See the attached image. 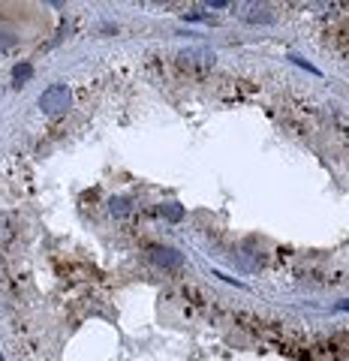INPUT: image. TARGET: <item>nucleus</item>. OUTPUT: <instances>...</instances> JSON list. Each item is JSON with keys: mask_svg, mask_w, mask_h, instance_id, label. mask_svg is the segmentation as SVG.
Instances as JSON below:
<instances>
[{"mask_svg": "<svg viewBox=\"0 0 349 361\" xmlns=\"http://www.w3.org/2000/svg\"><path fill=\"white\" fill-rule=\"evenodd\" d=\"M40 109L49 111V115H60V111L70 109V88L66 85H51L42 90L40 96Z\"/></svg>", "mask_w": 349, "mask_h": 361, "instance_id": "obj_1", "label": "nucleus"}, {"mask_svg": "<svg viewBox=\"0 0 349 361\" xmlns=\"http://www.w3.org/2000/svg\"><path fill=\"white\" fill-rule=\"evenodd\" d=\"M151 259H154L160 268H172V271L184 265V256L178 250H169V247H151Z\"/></svg>", "mask_w": 349, "mask_h": 361, "instance_id": "obj_2", "label": "nucleus"}, {"mask_svg": "<svg viewBox=\"0 0 349 361\" xmlns=\"http://www.w3.org/2000/svg\"><path fill=\"white\" fill-rule=\"evenodd\" d=\"M30 75H34V66H30V64H18V66H15V70H12V79H15V85H25V81L30 79Z\"/></svg>", "mask_w": 349, "mask_h": 361, "instance_id": "obj_3", "label": "nucleus"}, {"mask_svg": "<svg viewBox=\"0 0 349 361\" xmlns=\"http://www.w3.org/2000/svg\"><path fill=\"white\" fill-rule=\"evenodd\" d=\"M160 211H163V217H166V220H181V217H184V211H181V205H174V202H169V205H163Z\"/></svg>", "mask_w": 349, "mask_h": 361, "instance_id": "obj_4", "label": "nucleus"}, {"mask_svg": "<svg viewBox=\"0 0 349 361\" xmlns=\"http://www.w3.org/2000/svg\"><path fill=\"white\" fill-rule=\"evenodd\" d=\"M109 208H112V214H127V211H130V202H127V199H112L109 202Z\"/></svg>", "mask_w": 349, "mask_h": 361, "instance_id": "obj_5", "label": "nucleus"}, {"mask_svg": "<svg viewBox=\"0 0 349 361\" xmlns=\"http://www.w3.org/2000/svg\"><path fill=\"white\" fill-rule=\"evenodd\" d=\"M247 21H271V15H268V10H265V6H262V10H256V6H253V10H250V15H247Z\"/></svg>", "mask_w": 349, "mask_h": 361, "instance_id": "obj_6", "label": "nucleus"}, {"mask_svg": "<svg viewBox=\"0 0 349 361\" xmlns=\"http://www.w3.org/2000/svg\"><path fill=\"white\" fill-rule=\"evenodd\" d=\"M10 45H15V40H6V34H0V49H10Z\"/></svg>", "mask_w": 349, "mask_h": 361, "instance_id": "obj_7", "label": "nucleus"}]
</instances>
